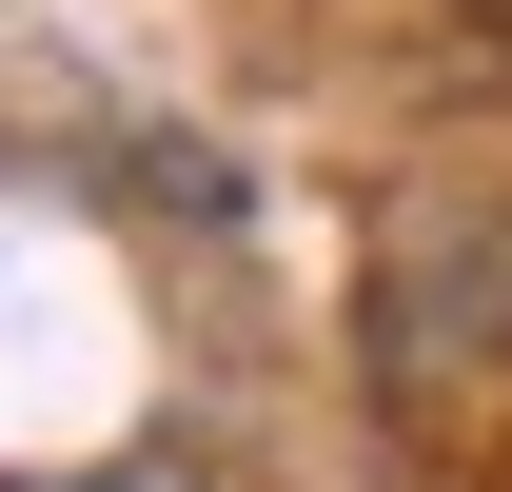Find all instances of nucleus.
<instances>
[{
  "label": "nucleus",
  "mask_w": 512,
  "mask_h": 492,
  "mask_svg": "<svg viewBox=\"0 0 512 492\" xmlns=\"http://www.w3.org/2000/svg\"><path fill=\"white\" fill-rule=\"evenodd\" d=\"M473 20H493V40H512V0H473Z\"/></svg>",
  "instance_id": "1"
}]
</instances>
